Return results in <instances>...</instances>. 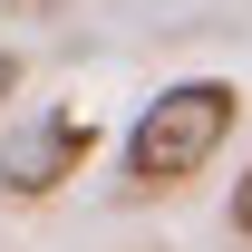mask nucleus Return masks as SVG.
Segmentation results:
<instances>
[{"mask_svg":"<svg viewBox=\"0 0 252 252\" xmlns=\"http://www.w3.org/2000/svg\"><path fill=\"white\" fill-rule=\"evenodd\" d=\"M233 117H243V88L233 78H175L146 117L126 126V185L136 194H175L185 175L214 165V146L233 136Z\"/></svg>","mask_w":252,"mask_h":252,"instance_id":"obj_1","label":"nucleus"},{"mask_svg":"<svg viewBox=\"0 0 252 252\" xmlns=\"http://www.w3.org/2000/svg\"><path fill=\"white\" fill-rule=\"evenodd\" d=\"M97 126L78 117V107H39V117H20V136L0 146V194H20V204H39V194H59L78 165H88Z\"/></svg>","mask_w":252,"mask_h":252,"instance_id":"obj_2","label":"nucleus"},{"mask_svg":"<svg viewBox=\"0 0 252 252\" xmlns=\"http://www.w3.org/2000/svg\"><path fill=\"white\" fill-rule=\"evenodd\" d=\"M233 233L252 243V165H243V185H233Z\"/></svg>","mask_w":252,"mask_h":252,"instance_id":"obj_3","label":"nucleus"},{"mask_svg":"<svg viewBox=\"0 0 252 252\" xmlns=\"http://www.w3.org/2000/svg\"><path fill=\"white\" fill-rule=\"evenodd\" d=\"M20 97V49H0V107Z\"/></svg>","mask_w":252,"mask_h":252,"instance_id":"obj_4","label":"nucleus"}]
</instances>
